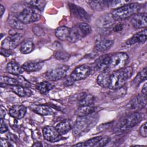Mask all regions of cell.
I'll return each mask as SVG.
<instances>
[{"label": "cell", "mask_w": 147, "mask_h": 147, "mask_svg": "<svg viewBox=\"0 0 147 147\" xmlns=\"http://www.w3.org/2000/svg\"><path fill=\"white\" fill-rule=\"evenodd\" d=\"M98 115L94 113L83 117H78L73 127V135L79 137L92 128L98 121Z\"/></svg>", "instance_id": "6da1fadb"}, {"label": "cell", "mask_w": 147, "mask_h": 147, "mask_svg": "<svg viewBox=\"0 0 147 147\" xmlns=\"http://www.w3.org/2000/svg\"><path fill=\"white\" fill-rule=\"evenodd\" d=\"M144 115L138 112H133L121 118L113 129L117 134L123 133L138 124L143 118Z\"/></svg>", "instance_id": "7a4b0ae2"}, {"label": "cell", "mask_w": 147, "mask_h": 147, "mask_svg": "<svg viewBox=\"0 0 147 147\" xmlns=\"http://www.w3.org/2000/svg\"><path fill=\"white\" fill-rule=\"evenodd\" d=\"M133 72V67L129 66L111 72L109 88L115 90L123 86L126 81L131 76Z\"/></svg>", "instance_id": "3957f363"}, {"label": "cell", "mask_w": 147, "mask_h": 147, "mask_svg": "<svg viewBox=\"0 0 147 147\" xmlns=\"http://www.w3.org/2000/svg\"><path fill=\"white\" fill-rule=\"evenodd\" d=\"M140 9V4L137 3H129L114 9L112 11L111 15L115 21L123 20L137 13Z\"/></svg>", "instance_id": "277c9868"}, {"label": "cell", "mask_w": 147, "mask_h": 147, "mask_svg": "<svg viewBox=\"0 0 147 147\" xmlns=\"http://www.w3.org/2000/svg\"><path fill=\"white\" fill-rule=\"evenodd\" d=\"M91 31V28L87 23L83 22L75 25L70 28L68 41L73 43L76 42L88 35Z\"/></svg>", "instance_id": "5b68a950"}, {"label": "cell", "mask_w": 147, "mask_h": 147, "mask_svg": "<svg viewBox=\"0 0 147 147\" xmlns=\"http://www.w3.org/2000/svg\"><path fill=\"white\" fill-rule=\"evenodd\" d=\"M40 12L37 9L28 5L14 16L25 25L39 20L40 18Z\"/></svg>", "instance_id": "8992f818"}, {"label": "cell", "mask_w": 147, "mask_h": 147, "mask_svg": "<svg viewBox=\"0 0 147 147\" xmlns=\"http://www.w3.org/2000/svg\"><path fill=\"white\" fill-rule=\"evenodd\" d=\"M129 61L128 55L123 52H118L110 55L107 71L113 72L124 68Z\"/></svg>", "instance_id": "52a82bcc"}, {"label": "cell", "mask_w": 147, "mask_h": 147, "mask_svg": "<svg viewBox=\"0 0 147 147\" xmlns=\"http://www.w3.org/2000/svg\"><path fill=\"white\" fill-rule=\"evenodd\" d=\"M24 40V36L19 33H11L1 43V48L11 50L20 45Z\"/></svg>", "instance_id": "ba28073f"}, {"label": "cell", "mask_w": 147, "mask_h": 147, "mask_svg": "<svg viewBox=\"0 0 147 147\" xmlns=\"http://www.w3.org/2000/svg\"><path fill=\"white\" fill-rule=\"evenodd\" d=\"M69 67L65 65L58 66L49 70L46 73L47 78L51 81H56L65 78Z\"/></svg>", "instance_id": "9c48e42d"}, {"label": "cell", "mask_w": 147, "mask_h": 147, "mask_svg": "<svg viewBox=\"0 0 147 147\" xmlns=\"http://www.w3.org/2000/svg\"><path fill=\"white\" fill-rule=\"evenodd\" d=\"M91 68L87 65H81L72 71L69 76V78L73 82L84 79L87 78L91 73Z\"/></svg>", "instance_id": "30bf717a"}, {"label": "cell", "mask_w": 147, "mask_h": 147, "mask_svg": "<svg viewBox=\"0 0 147 147\" xmlns=\"http://www.w3.org/2000/svg\"><path fill=\"white\" fill-rule=\"evenodd\" d=\"M146 105V95L142 93L133 98L127 104V109L131 110H137L144 109Z\"/></svg>", "instance_id": "8fae6325"}, {"label": "cell", "mask_w": 147, "mask_h": 147, "mask_svg": "<svg viewBox=\"0 0 147 147\" xmlns=\"http://www.w3.org/2000/svg\"><path fill=\"white\" fill-rule=\"evenodd\" d=\"M42 135L45 140L48 141L55 142L61 140V134L56 127L51 126H47L42 129Z\"/></svg>", "instance_id": "7c38bea8"}, {"label": "cell", "mask_w": 147, "mask_h": 147, "mask_svg": "<svg viewBox=\"0 0 147 147\" xmlns=\"http://www.w3.org/2000/svg\"><path fill=\"white\" fill-rule=\"evenodd\" d=\"M115 20L111 14H106L102 16L96 21V25L98 28L103 31H107L110 28L113 26Z\"/></svg>", "instance_id": "4fadbf2b"}, {"label": "cell", "mask_w": 147, "mask_h": 147, "mask_svg": "<svg viewBox=\"0 0 147 147\" xmlns=\"http://www.w3.org/2000/svg\"><path fill=\"white\" fill-rule=\"evenodd\" d=\"M133 26L136 29L146 28L147 25V16L146 13H137L131 17L130 20Z\"/></svg>", "instance_id": "5bb4252c"}, {"label": "cell", "mask_w": 147, "mask_h": 147, "mask_svg": "<svg viewBox=\"0 0 147 147\" xmlns=\"http://www.w3.org/2000/svg\"><path fill=\"white\" fill-rule=\"evenodd\" d=\"M68 5L71 13L75 17L84 21H88L90 20V16L84 9L73 3H69Z\"/></svg>", "instance_id": "9a60e30c"}, {"label": "cell", "mask_w": 147, "mask_h": 147, "mask_svg": "<svg viewBox=\"0 0 147 147\" xmlns=\"http://www.w3.org/2000/svg\"><path fill=\"white\" fill-rule=\"evenodd\" d=\"M26 107L24 105H14L9 110L11 117L16 119H21L25 115Z\"/></svg>", "instance_id": "2e32d148"}, {"label": "cell", "mask_w": 147, "mask_h": 147, "mask_svg": "<svg viewBox=\"0 0 147 147\" xmlns=\"http://www.w3.org/2000/svg\"><path fill=\"white\" fill-rule=\"evenodd\" d=\"M94 96L86 92H82L79 94L77 98V103L78 106L94 105Z\"/></svg>", "instance_id": "e0dca14e"}, {"label": "cell", "mask_w": 147, "mask_h": 147, "mask_svg": "<svg viewBox=\"0 0 147 147\" xmlns=\"http://www.w3.org/2000/svg\"><path fill=\"white\" fill-rule=\"evenodd\" d=\"M32 110L41 115H52L55 114V109L45 105H34L32 106Z\"/></svg>", "instance_id": "ac0fdd59"}, {"label": "cell", "mask_w": 147, "mask_h": 147, "mask_svg": "<svg viewBox=\"0 0 147 147\" xmlns=\"http://www.w3.org/2000/svg\"><path fill=\"white\" fill-rule=\"evenodd\" d=\"M43 66V63L39 61H28L22 66L24 70L28 72L37 71L41 69Z\"/></svg>", "instance_id": "d6986e66"}, {"label": "cell", "mask_w": 147, "mask_h": 147, "mask_svg": "<svg viewBox=\"0 0 147 147\" xmlns=\"http://www.w3.org/2000/svg\"><path fill=\"white\" fill-rule=\"evenodd\" d=\"M146 29H145L144 30L134 34L126 41V44L133 45L136 43L145 42L146 41Z\"/></svg>", "instance_id": "ffe728a7"}, {"label": "cell", "mask_w": 147, "mask_h": 147, "mask_svg": "<svg viewBox=\"0 0 147 147\" xmlns=\"http://www.w3.org/2000/svg\"><path fill=\"white\" fill-rule=\"evenodd\" d=\"M110 55H107L103 56L100 57L99 59H98L96 60V68L98 71L104 72V71H107L109 64V61H110Z\"/></svg>", "instance_id": "44dd1931"}, {"label": "cell", "mask_w": 147, "mask_h": 147, "mask_svg": "<svg viewBox=\"0 0 147 147\" xmlns=\"http://www.w3.org/2000/svg\"><path fill=\"white\" fill-rule=\"evenodd\" d=\"M11 90L20 97H29L32 95V92L29 88L20 85L11 86Z\"/></svg>", "instance_id": "7402d4cb"}, {"label": "cell", "mask_w": 147, "mask_h": 147, "mask_svg": "<svg viewBox=\"0 0 147 147\" xmlns=\"http://www.w3.org/2000/svg\"><path fill=\"white\" fill-rule=\"evenodd\" d=\"M111 72L108 71L102 72L98 76L96 79L98 84L103 88H109L110 84Z\"/></svg>", "instance_id": "603a6c76"}, {"label": "cell", "mask_w": 147, "mask_h": 147, "mask_svg": "<svg viewBox=\"0 0 147 147\" xmlns=\"http://www.w3.org/2000/svg\"><path fill=\"white\" fill-rule=\"evenodd\" d=\"M89 4L94 10L102 11L110 7V1H91Z\"/></svg>", "instance_id": "cb8c5ba5"}, {"label": "cell", "mask_w": 147, "mask_h": 147, "mask_svg": "<svg viewBox=\"0 0 147 147\" xmlns=\"http://www.w3.org/2000/svg\"><path fill=\"white\" fill-rule=\"evenodd\" d=\"M6 71L11 74L19 75L23 72V68L15 61H10L6 65Z\"/></svg>", "instance_id": "d4e9b609"}, {"label": "cell", "mask_w": 147, "mask_h": 147, "mask_svg": "<svg viewBox=\"0 0 147 147\" xmlns=\"http://www.w3.org/2000/svg\"><path fill=\"white\" fill-rule=\"evenodd\" d=\"M113 45V40L103 38L99 41L96 43L95 47V49L98 52H103L110 49Z\"/></svg>", "instance_id": "484cf974"}, {"label": "cell", "mask_w": 147, "mask_h": 147, "mask_svg": "<svg viewBox=\"0 0 147 147\" xmlns=\"http://www.w3.org/2000/svg\"><path fill=\"white\" fill-rule=\"evenodd\" d=\"M70 28L65 26H61L57 28L55 31V34L60 40L65 41L68 40L69 35Z\"/></svg>", "instance_id": "4316f807"}, {"label": "cell", "mask_w": 147, "mask_h": 147, "mask_svg": "<svg viewBox=\"0 0 147 147\" xmlns=\"http://www.w3.org/2000/svg\"><path fill=\"white\" fill-rule=\"evenodd\" d=\"M95 111V107L94 105L87 106H78L75 111V114L78 117H83L91 114Z\"/></svg>", "instance_id": "83f0119b"}, {"label": "cell", "mask_w": 147, "mask_h": 147, "mask_svg": "<svg viewBox=\"0 0 147 147\" xmlns=\"http://www.w3.org/2000/svg\"><path fill=\"white\" fill-rule=\"evenodd\" d=\"M71 127V122L68 119H64L60 122L56 126V129L61 135L66 134L70 130Z\"/></svg>", "instance_id": "f1b7e54d"}, {"label": "cell", "mask_w": 147, "mask_h": 147, "mask_svg": "<svg viewBox=\"0 0 147 147\" xmlns=\"http://www.w3.org/2000/svg\"><path fill=\"white\" fill-rule=\"evenodd\" d=\"M54 88V86L46 81L38 83L36 85V89L42 94H47L49 91Z\"/></svg>", "instance_id": "f546056e"}, {"label": "cell", "mask_w": 147, "mask_h": 147, "mask_svg": "<svg viewBox=\"0 0 147 147\" xmlns=\"http://www.w3.org/2000/svg\"><path fill=\"white\" fill-rule=\"evenodd\" d=\"M146 78V68H144L140 71L132 81V85L136 87H138Z\"/></svg>", "instance_id": "4dcf8cb0"}, {"label": "cell", "mask_w": 147, "mask_h": 147, "mask_svg": "<svg viewBox=\"0 0 147 147\" xmlns=\"http://www.w3.org/2000/svg\"><path fill=\"white\" fill-rule=\"evenodd\" d=\"M9 25L14 29H23L25 28V25L22 24L15 16H10L8 19Z\"/></svg>", "instance_id": "1f68e13d"}, {"label": "cell", "mask_w": 147, "mask_h": 147, "mask_svg": "<svg viewBox=\"0 0 147 147\" xmlns=\"http://www.w3.org/2000/svg\"><path fill=\"white\" fill-rule=\"evenodd\" d=\"M34 48V43L32 41H26L22 42L20 47V51L23 54H28L32 52Z\"/></svg>", "instance_id": "d6a6232c"}, {"label": "cell", "mask_w": 147, "mask_h": 147, "mask_svg": "<svg viewBox=\"0 0 147 147\" xmlns=\"http://www.w3.org/2000/svg\"><path fill=\"white\" fill-rule=\"evenodd\" d=\"M102 138L101 136H98L89 139L83 142H80L79 144L74 145V146H94L96 145L98 141Z\"/></svg>", "instance_id": "836d02e7"}, {"label": "cell", "mask_w": 147, "mask_h": 147, "mask_svg": "<svg viewBox=\"0 0 147 147\" xmlns=\"http://www.w3.org/2000/svg\"><path fill=\"white\" fill-rule=\"evenodd\" d=\"M27 3L29 6L37 9L40 11L43 10L46 5V2L44 1H31L27 2Z\"/></svg>", "instance_id": "e575fe53"}, {"label": "cell", "mask_w": 147, "mask_h": 147, "mask_svg": "<svg viewBox=\"0 0 147 147\" xmlns=\"http://www.w3.org/2000/svg\"><path fill=\"white\" fill-rule=\"evenodd\" d=\"M1 83L7 84V85H10V86H17L19 85L18 82L17 80L8 77V76H1L0 78Z\"/></svg>", "instance_id": "d590c367"}, {"label": "cell", "mask_w": 147, "mask_h": 147, "mask_svg": "<svg viewBox=\"0 0 147 147\" xmlns=\"http://www.w3.org/2000/svg\"><path fill=\"white\" fill-rule=\"evenodd\" d=\"M55 57L60 61H67L69 58V55L64 51H57L55 53Z\"/></svg>", "instance_id": "8d00e7d4"}, {"label": "cell", "mask_w": 147, "mask_h": 147, "mask_svg": "<svg viewBox=\"0 0 147 147\" xmlns=\"http://www.w3.org/2000/svg\"><path fill=\"white\" fill-rule=\"evenodd\" d=\"M17 81L18 82V84L20 86L28 88L30 86V83L22 76H18Z\"/></svg>", "instance_id": "74e56055"}, {"label": "cell", "mask_w": 147, "mask_h": 147, "mask_svg": "<svg viewBox=\"0 0 147 147\" xmlns=\"http://www.w3.org/2000/svg\"><path fill=\"white\" fill-rule=\"evenodd\" d=\"M110 141V138L108 137L102 138L95 145L96 146H104L106 145Z\"/></svg>", "instance_id": "f35d334b"}, {"label": "cell", "mask_w": 147, "mask_h": 147, "mask_svg": "<svg viewBox=\"0 0 147 147\" xmlns=\"http://www.w3.org/2000/svg\"><path fill=\"white\" fill-rule=\"evenodd\" d=\"M140 134L144 137H146L147 136V127L146 123H144L140 128Z\"/></svg>", "instance_id": "ab89813d"}, {"label": "cell", "mask_w": 147, "mask_h": 147, "mask_svg": "<svg viewBox=\"0 0 147 147\" xmlns=\"http://www.w3.org/2000/svg\"><path fill=\"white\" fill-rule=\"evenodd\" d=\"M123 25L122 24H117L112 27V30L114 32L118 33L122 31L123 29Z\"/></svg>", "instance_id": "60d3db41"}, {"label": "cell", "mask_w": 147, "mask_h": 147, "mask_svg": "<svg viewBox=\"0 0 147 147\" xmlns=\"http://www.w3.org/2000/svg\"><path fill=\"white\" fill-rule=\"evenodd\" d=\"M1 54L4 56H9L13 54V52L11 51V50L9 49H6L2 48H1Z\"/></svg>", "instance_id": "b9f144b4"}, {"label": "cell", "mask_w": 147, "mask_h": 147, "mask_svg": "<svg viewBox=\"0 0 147 147\" xmlns=\"http://www.w3.org/2000/svg\"><path fill=\"white\" fill-rule=\"evenodd\" d=\"M1 133H5L6 131H7L8 129L7 126L6 125V124L5 123V122L3 121V119H1Z\"/></svg>", "instance_id": "7bdbcfd3"}, {"label": "cell", "mask_w": 147, "mask_h": 147, "mask_svg": "<svg viewBox=\"0 0 147 147\" xmlns=\"http://www.w3.org/2000/svg\"><path fill=\"white\" fill-rule=\"evenodd\" d=\"M1 145L3 146H12L13 145L11 144V143L7 140L3 139L2 138H1Z\"/></svg>", "instance_id": "ee69618b"}, {"label": "cell", "mask_w": 147, "mask_h": 147, "mask_svg": "<svg viewBox=\"0 0 147 147\" xmlns=\"http://www.w3.org/2000/svg\"><path fill=\"white\" fill-rule=\"evenodd\" d=\"M33 30L34 33L36 35H37V36H41V35H42V33L43 32V31H42V29H41V28L38 27V26H37L33 27Z\"/></svg>", "instance_id": "f6af8a7d"}, {"label": "cell", "mask_w": 147, "mask_h": 147, "mask_svg": "<svg viewBox=\"0 0 147 147\" xmlns=\"http://www.w3.org/2000/svg\"><path fill=\"white\" fill-rule=\"evenodd\" d=\"M5 115H6L5 109L2 106H1V115H0L1 119H3L5 117Z\"/></svg>", "instance_id": "bcb514c9"}, {"label": "cell", "mask_w": 147, "mask_h": 147, "mask_svg": "<svg viewBox=\"0 0 147 147\" xmlns=\"http://www.w3.org/2000/svg\"><path fill=\"white\" fill-rule=\"evenodd\" d=\"M5 9L4 7V6L2 5H0V11H1V17H2L3 14V13L5 12Z\"/></svg>", "instance_id": "7dc6e473"}, {"label": "cell", "mask_w": 147, "mask_h": 147, "mask_svg": "<svg viewBox=\"0 0 147 147\" xmlns=\"http://www.w3.org/2000/svg\"><path fill=\"white\" fill-rule=\"evenodd\" d=\"M141 93L143 94H145V95H146V83H145L143 87H142V91H141Z\"/></svg>", "instance_id": "c3c4849f"}]
</instances>
